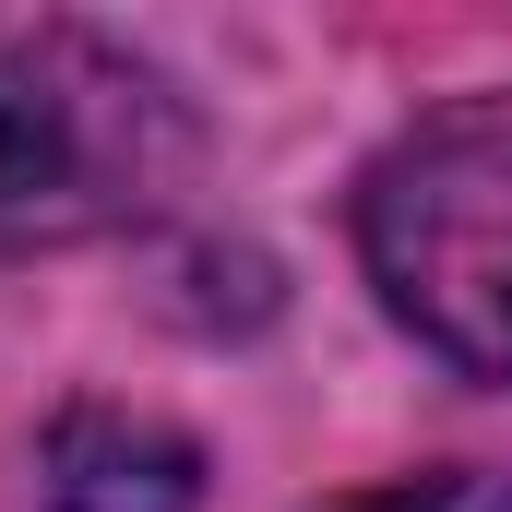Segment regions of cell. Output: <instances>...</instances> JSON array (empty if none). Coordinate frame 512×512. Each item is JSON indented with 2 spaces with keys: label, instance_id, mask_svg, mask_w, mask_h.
<instances>
[{
  "label": "cell",
  "instance_id": "6da1fadb",
  "mask_svg": "<svg viewBox=\"0 0 512 512\" xmlns=\"http://www.w3.org/2000/svg\"><path fill=\"white\" fill-rule=\"evenodd\" d=\"M191 120L167 72L84 24H12L0 36V251H72L167 203Z\"/></svg>",
  "mask_w": 512,
  "mask_h": 512
},
{
  "label": "cell",
  "instance_id": "7a4b0ae2",
  "mask_svg": "<svg viewBox=\"0 0 512 512\" xmlns=\"http://www.w3.org/2000/svg\"><path fill=\"white\" fill-rule=\"evenodd\" d=\"M358 262L382 310L465 382H512V120H441L358 191Z\"/></svg>",
  "mask_w": 512,
  "mask_h": 512
},
{
  "label": "cell",
  "instance_id": "3957f363",
  "mask_svg": "<svg viewBox=\"0 0 512 512\" xmlns=\"http://www.w3.org/2000/svg\"><path fill=\"white\" fill-rule=\"evenodd\" d=\"M36 512H203V453L143 405H60L36 441Z\"/></svg>",
  "mask_w": 512,
  "mask_h": 512
},
{
  "label": "cell",
  "instance_id": "277c9868",
  "mask_svg": "<svg viewBox=\"0 0 512 512\" xmlns=\"http://www.w3.org/2000/svg\"><path fill=\"white\" fill-rule=\"evenodd\" d=\"M334 512H512V477L453 465V477H405V489H370V501H334Z\"/></svg>",
  "mask_w": 512,
  "mask_h": 512
}]
</instances>
